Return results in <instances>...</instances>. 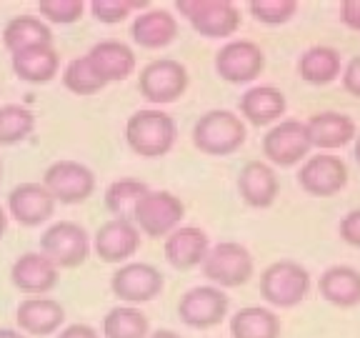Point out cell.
Segmentation results:
<instances>
[{
  "label": "cell",
  "instance_id": "cell-1",
  "mask_svg": "<svg viewBox=\"0 0 360 338\" xmlns=\"http://www.w3.org/2000/svg\"><path fill=\"white\" fill-rule=\"evenodd\" d=\"M178 128L173 115L160 108H141L125 123V143L141 158H160L175 146Z\"/></svg>",
  "mask_w": 360,
  "mask_h": 338
},
{
  "label": "cell",
  "instance_id": "cell-2",
  "mask_svg": "<svg viewBox=\"0 0 360 338\" xmlns=\"http://www.w3.org/2000/svg\"><path fill=\"white\" fill-rule=\"evenodd\" d=\"M248 138L245 120L233 111H208L193 125V146L208 156H231L240 151Z\"/></svg>",
  "mask_w": 360,
  "mask_h": 338
},
{
  "label": "cell",
  "instance_id": "cell-3",
  "mask_svg": "<svg viewBox=\"0 0 360 338\" xmlns=\"http://www.w3.org/2000/svg\"><path fill=\"white\" fill-rule=\"evenodd\" d=\"M310 291V273L295 261H276L260 273V296L276 308H295Z\"/></svg>",
  "mask_w": 360,
  "mask_h": 338
},
{
  "label": "cell",
  "instance_id": "cell-4",
  "mask_svg": "<svg viewBox=\"0 0 360 338\" xmlns=\"http://www.w3.org/2000/svg\"><path fill=\"white\" fill-rule=\"evenodd\" d=\"M40 254L58 270L78 268L90 254L88 231L75 220H58V223L48 225L40 236Z\"/></svg>",
  "mask_w": 360,
  "mask_h": 338
},
{
  "label": "cell",
  "instance_id": "cell-5",
  "mask_svg": "<svg viewBox=\"0 0 360 338\" xmlns=\"http://www.w3.org/2000/svg\"><path fill=\"white\" fill-rule=\"evenodd\" d=\"M175 8L202 38H231L243 20L231 0H178Z\"/></svg>",
  "mask_w": 360,
  "mask_h": 338
},
{
  "label": "cell",
  "instance_id": "cell-6",
  "mask_svg": "<svg viewBox=\"0 0 360 338\" xmlns=\"http://www.w3.org/2000/svg\"><path fill=\"white\" fill-rule=\"evenodd\" d=\"M186 218V206L170 191H148L133 211V223L150 238H165Z\"/></svg>",
  "mask_w": 360,
  "mask_h": 338
},
{
  "label": "cell",
  "instance_id": "cell-7",
  "mask_svg": "<svg viewBox=\"0 0 360 338\" xmlns=\"http://www.w3.org/2000/svg\"><path fill=\"white\" fill-rule=\"evenodd\" d=\"M253 256L245 246L233 241H223L210 246L208 256L202 261V273L218 288H238L245 286L253 278Z\"/></svg>",
  "mask_w": 360,
  "mask_h": 338
},
{
  "label": "cell",
  "instance_id": "cell-8",
  "mask_svg": "<svg viewBox=\"0 0 360 338\" xmlns=\"http://www.w3.org/2000/svg\"><path fill=\"white\" fill-rule=\"evenodd\" d=\"M138 90L153 106H170L180 101L188 90V70L183 63L173 58H160L143 65L141 78H138Z\"/></svg>",
  "mask_w": 360,
  "mask_h": 338
},
{
  "label": "cell",
  "instance_id": "cell-9",
  "mask_svg": "<svg viewBox=\"0 0 360 338\" xmlns=\"http://www.w3.org/2000/svg\"><path fill=\"white\" fill-rule=\"evenodd\" d=\"M43 188L60 206H75L96 193V173L80 161H56L45 170Z\"/></svg>",
  "mask_w": 360,
  "mask_h": 338
},
{
  "label": "cell",
  "instance_id": "cell-10",
  "mask_svg": "<svg viewBox=\"0 0 360 338\" xmlns=\"http://www.w3.org/2000/svg\"><path fill=\"white\" fill-rule=\"evenodd\" d=\"M163 273L150 263H123L112 270L110 291L120 303H150L163 293Z\"/></svg>",
  "mask_w": 360,
  "mask_h": 338
},
{
  "label": "cell",
  "instance_id": "cell-11",
  "mask_svg": "<svg viewBox=\"0 0 360 338\" xmlns=\"http://www.w3.org/2000/svg\"><path fill=\"white\" fill-rule=\"evenodd\" d=\"M265 70V53L253 40H231L215 53V73L233 85H248Z\"/></svg>",
  "mask_w": 360,
  "mask_h": 338
},
{
  "label": "cell",
  "instance_id": "cell-12",
  "mask_svg": "<svg viewBox=\"0 0 360 338\" xmlns=\"http://www.w3.org/2000/svg\"><path fill=\"white\" fill-rule=\"evenodd\" d=\"M228 296L218 286H195L186 291L178 301V318L191 328H213L220 326L228 315Z\"/></svg>",
  "mask_w": 360,
  "mask_h": 338
},
{
  "label": "cell",
  "instance_id": "cell-13",
  "mask_svg": "<svg viewBox=\"0 0 360 338\" xmlns=\"http://www.w3.org/2000/svg\"><path fill=\"white\" fill-rule=\"evenodd\" d=\"M310 151L308 130L305 123L295 118L278 120L276 125H270L268 133L263 135V153L273 165L281 168H290L298 165Z\"/></svg>",
  "mask_w": 360,
  "mask_h": 338
},
{
  "label": "cell",
  "instance_id": "cell-14",
  "mask_svg": "<svg viewBox=\"0 0 360 338\" xmlns=\"http://www.w3.org/2000/svg\"><path fill=\"white\" fill-rule=\"evenodd\" d=\"M298 183L315 198H330L348 186V165L338 156L318 153L308 158L298 170Z\"/></svg>",
  "mask_w": 360,
  "mask_h": 338
},
{
  "label": "cell",
  "instance_id": "cell-15",
  "mask_svg": "<svg viewBox=\"0 0 360 338\" xmlns=\"http://www.w3.org/2000/svg\"><path fill=\"white\" fill-rule=\"evenodd\" d=\"M96 256L103 263L123 265L128 258H133L135 251L141 248V231L135 228L133 220L110 218L98 228L96 238L90 243Z\"/></svg>",
  "mask_w": 360,
  "mask_h": 338
},
{
  "label": "cell",
  "instance_id": "cell-16",
  "mask_svg": "<svg viewBox=\"0 0 360 338\" xmlns=\"http://www.w3.org/2000/svg\"><path fill=\"white\" fill-rule=\"evenodd\" d=\"M58 203L43 188V183H20L8 196V213L22 228H35L53 218Z\"/></svg>",
  "mask_w": 360,
  "mask_h": 338
},
{
  "label": "cell",
  "instance_id": "cell-17",
  "mask_svg": "<svg viewBox=\"0 0 360 338\" xmlns=\"http://www.w3.org/2000/svg\"><path fill=\"white\" fill-rule=\"evenodd\" d=\"M18 331L25 336H51L58 333L65 323V308L60 301L45 299V296H30L20 301L15 311Z\"/></svg>",
  "mask_w": 360,
  "mask_h": 338
},
{
  "label": "cell",
  "instance_id": "cell-18",
  "mask_svg": "<svg viewBox=\"0 0 360 338\" xmlns=\"http://www.w3.org/2000/svg\"><path fill=\"white\" fill-rule=\"evenodd\" d=\"M58 276L60 270L45 258L40 251H30V254H22L20 258H15L11 268V281L13 286L20 293H28L30 296H45L58 286Z\"/></svg>",
  "mask_w": 360,
  "mask_h": 338
},
{
  "label": "cell",
  "instance_id": "cell-19",
  "mask_svg": "<svg viewBox=\"0 0 360 338\" xmlns=\"http://www.w3.org/2000/svg\"><path fill=\"white\" fill-rule=\"evenodd\" d=\"M208 251V233L198 225H178L170 236H165V261L178 270H191L195 265H202Z\"/></svg>",
  "mask_w": 360,
  "mask_h": 338
},
{
  "label": "cell",
  "instance_id": "cell-20",
  "mask_svg": "<svg viewBox=\"0 0 360 338\" xmlns=\"http://www.w3.org/2000/svg\"><path fill=\"white\" fill-rule=\"evenodd\" d=\"M238 193L250 208H270L281 193V183L265 161H248L238 175Z\"/></svg>",
  "mask_w": 360,
  "mask_h": 338
},
{
  "label": "cell",
  "instance_id": "cell-21",
  "mask_svg": "<svg viewBox=\"0 0 360 338\" xmlns=\"http://www.w3.org/2000/svg\"><path fill=\"white\" fill-rule=\"evenodd\" d=\"M288 108L285 93L276 85H250L240 96V115L250 125H276Z\"/></svg>",
  "mask_w": 360,
  "mask_h": 338
},
{
  "label": "cell",
  "instance_id": "cell-22",
  "mask_svg": "<svg viewBox=\"0 0 360 338\" xmlns=\"http://www.w3.org/2000/svg\"><path fill=\"white\" fill-rule=\"evenodd\" d=\"M88 61L93 63L96 73L103 78V83H118V80H125L135 73V53L130 45L120 43V40H101L90 48Z\"/></svg>",
  "mask_w": 360,
  "mask_h": 338
},
{
  "label": "cell",
  "instance_id": "cell-23",
  "mask_svg": "<svg viewBox=\"0 0 360 338\" xmlns=\"http://www.w3.org/2000/svg\"><path fill=\"white\" fill-rule=\"evenodd\" d=\"M130 38L135 45L148 48V51H158V48H168L175 38H178V20L170 11L163 8H148L141 15L135 18L130 25Z\"/></svg>",
  "mask_w": 360,
  "mask_h": 338
},
{
  "label": "cell",
  "instance_id": "cell-24",
  "mask_svg": "<svg viewBox=\"0 0 360 338\" xmlns=\"http://www.w3.org/2000/svg\"><path fill=\"white\" fill-rule=\"evenodd\" d=\"M13 73L25 83H51L58 73H60V56L53 48V43L33 45L25 51H18L11 56Z\"/></svg>",
  "mask_w": 360,
  "mask_h": 338
},
{
  "label": "cell",
  "instance_id": "cell-25",
  "mask_svg": "<svg viewBox=\"0 0 360 338\" xmlns=\"http://www.w3.org/2000/svg\"><path fill=\"white\" fill-rule=\"evenodd\" d=\"M308 130L310 148H323V151H333V148L348 146L355 138V120L345 113L338 111H323L315 113L313 118L305 123Z\"/></svg>",
  "mask_w": 360,
  "mask_h": 338
},
{
  "label": "cell",
  "instance_id": "cell-26",
  "mask_svg": "<svg viewBox=\"0 0 360 338\" xmlns=\"http://www.w3.org/2000/svg\"><path fill=\"white\" fill-rule=\"evenodd\" d=\"M321 296L338 308H353L360 303V270L350 265H330L321 276Z\"/></svg>",
  "mask_w": 360,
  "mask_h": 338
},
{
  "label": "cell",
  "instance_id": "cell-27",
  "mask_svg": "<svg viewBox=\"0 0 360 338\" xmlns=\"http://www.w3.org/2000/svg\"><path fill=\"white\" fill-rule=\"evenodd\" d=\"M45 43H53V30L40 15H15L3 28V45H6V51L11 56Z\"/></svg>",
  "mask_w": 360,
  "mask_h": 338
},
{
  "label": "cell",
  "instance_id": "cell-28",
  "mask_svg": "<svg viewBox=\"0 0 360 338\" xmlns=\"http://www.w3.org/2000/svg\"><path fill=\"white\" fill-rule=\"evenodd\" d=\"M340 70H343L340 53L330 45H313L298 61L300 78L310 85H330L333 80L340 78Z\"/></svg>",
  "mask_w": 360,
  "mask_h": 338
},
{
  "label": "cell",
  "instance_id": "cell-29",
  "mask_svg": "<svg viewBox=\"0 0 360 338\" xmlns=\"http://www.w3.org/2000/svg\"><path fill=\"white\" fill-rule=\"evenodd\" d=\"M233 338H281V318L265 306H245L231 315Z\"/></svg>",
  "mask_w": 360,
  "mask_h": 338
},
{
  "label": "cell",
  "instance_id": "cell-30",
  "mask_svg": "<svg viewBox=\"0 0 360 338\" xmlns=\"http://www.w3.org/2000/svg\"><path fill=\"white\" fill-rule=\"evenodd\" d=\"M103 338H148V315L135 306H115L103 318Z\"/></svg>",
  "mask_w": 360,
  "mask_h": 338
},
{
  "label": "cell",
  "instance_id": "cell-31",
  "mask_svg": "<svg viewBox=\"0 0 360 338\" xmlns=\"http://www.w3.org/2000/svg\"><path fill=\"white\" fill-rule=\"evenodd\" d=\"M150 188L138 178H120L112 180L110 186L105 188V208L112 218H123V220H133V211L138 206L146 193Z\"/></svg>",
  "mask_w": 360,
  "mask_h": 338
},
{
  "label": "cell",
  "instance_id": "cell-32",
  "mask_svg": "<svg viewBox=\"0 0 360 338\" xmlns=\"http://www.w3.org/2000/svg\"><path fill=\"white\" fill-rule=\"evenodd\" d=\"M35 130V115L20 103L0 106V146H18Z\"/></svg>",
  "mask_w": 360,
  "mask_h": 338
},
{
  "label": "cell",
  "instance_id": "cell-33",
  "mask_svg": "<svg viewBox=\"0 0 360 338\" xmlns=\"http://www.w3.org/2000/svg\"><path fill=\"white\" fill-rule=\"evenodd\" d=\"M63 85L73 96H96V93H101L105 88V83L96 73V68L88 61V56L73 58V61L63 68Z\"/></svg>",
  "mask_w": 360,
  "mask_h": 338
},
{
  "label": "cell",
  "instance_id": "cell-34",
  "mask_svg": "<svg viewBox=\"0 0 360 338\" xmlns=\"http://www.w3.org/2000/svg\"><path fill=\"white\" fill-rule=\"evenodd\" d=\"M90 13L93 18L105 25H115L123 23L133 11H148V0H90Z\"/></svg>",
  "mask_w": 360,
  "mask_h": 338
},
{
  "label": "cell",
  "instance_id": "cell-35",
  "mask_svg": "<svg viewBox=\"0 0 360 338\" xmlns=\"http://www.w3.org/2000/svg\"><path fill=\"white\" fill-rule=\"evenodd\" d=\"M248 8L263 25H283L298 13V0H250Z\"/></svg>",
  "mask_w": 360,
  "mask_h": 338
},
{
  "label": "cell",
  "instance_id": "cell-36",
  "mask_svg": "<svg viewBox=\"0 0 360 338\" xmlns=\"http://www.w3.org/2000/svg\"><path fill=\"white\" fill-rule=\"evenodd\" d=\"M85 6L83 0H38V13L53 25H73L83 18Z\"/></svg>",
  "mask_w": 360,
  "mask_h": 338
},
{
  "label": "cell",
  "instance_id": "cell-37",
  "mask_svg": "<svg viewBox=\"0 0 360 338\" xmlns=\"http://www.w3.org/2000/svg\"><path fill=\"white\" fill-rule=\"evenodd\" d=\"M340 238H343L348 246L360 248V208L350 211V213L340 220Z\"/></svg>",
  "mask_w": 360,
  "mask_h": 338
},
{
  "label": "cell",
  "instance_id": "cell-38",
  "mask_svg": "<svg viewBox=\"0 0 360 338\" xmlns=\"http://www.w3.org/2000/svg\"><path fill=\"white\" fill-rule=\"evenodd\" d=\"M343 88L360 98V56H355L353 61L343 68Z\"/></svg>",
  "mask_w": 360,
  "mask_h": 338
},
{
  "label": "cell",
  "instance_id": "cell-39",
  "mask_svg": "<svg viewBox=\"0 0 360 338\" xmlns=\"http://www.w3.org/2000/svg\"><path fill=\"white\" fill-rule=\"evenodd\" d=\"M340 18L350 30L360 33V0H343L340 3Z\"/></svg>",
  "mask_w": 360,
  "mask_h": 338
},
{
  "label": "cell",
  "instance_id": "cell-40",
  "mask_svg": "<svg viewBox=\"0 0 360 338\" xmlns=\"http://www.w3.org/2000/svg\"><path fill=\"white\" fill-rule=\"evenodd\" d=\"M56 338H103V336L101 331H96L88 323H70V326H63Z\"/></svg>",
  "mask_w": 360,
  "mask_h": 338
},
{
  "label": "cell",
  "instance_id": "cell-41",
  "mask_svg": "<svg viewBox=\"0 0 360 338\" xmlns=\"http://www.w3.org/2000/svg\"><path fill=\"white\" fill-rule=\"evenodd\" d=\"M148 338H180L175 331H170V328H158V331L148 333Z\"/></svg>",
  "mask_w": 360,
  "mask_h": 338
},
{
  "label": "cell",
  "instance_id": "cell-42",
  "mask_svg": "<svg viewBox=\"0 0 360 338\" xmlns=\"http://www.w3.org/2000/svg\"><path fill=\"white\" fill-rule=\"evenodd\" d=\"M0 338H28V336L20 333L18 328H0Z\"/></svg>",
  "mask_w": 360,
  "mask_h": 338
},
{
  "label": "cell",
  "instance_id": "cell-43",
  "mask_svg": "<svg viewBox=\"0 0 360 338\" xmlns=\"http://www.w3.org/2000/svg\"><path fill=\"white\" fill-rule=\"evenodd\" d=\"M6 231H8V213L3 211V206H0V238L6 236Z\"/></svg>",
  "mask_w": 360,
  "mask_h": 338
},
{
  "label": "cell",
  "instance_id": "cell-44",
  "mask_svg": "<svg viewBox=\"0 0 360 338\" xmlns=\"http://www.w3.org/2000/svg\"><path fill=\"white\" fill-rule=\"evenodd\" d=\"M355 161H358V163H360V138H358V141H355Z\"/></svg>",
  "mask_w": 360,
  "mask_h": 338
},
{
  "label": "cell",
  "instance_id": "cell-45",
  "mask_svg": "<svg viewBox=\"0 0 360 338\" xmlns=\"http://www.w3.org/2000/svg\"><path fill=\"white\" fill-rule=\"evenodd\" d=\"M0 178H3V165H0Z\"/></svg>",
  "mask_w": 360,
  "mask_h": 338
}]
</instances>
